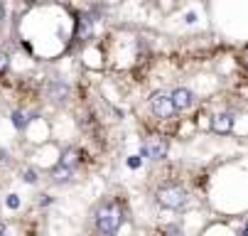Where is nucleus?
Segmentation results:
<instances>
[{
    "label": "nucleus",
    "instance_id": "nucleus-11",
    "mask_svg": "<svg viewBox=\"0 0 248 236\" xmlns=\"http://www.w3.org/2000/svg\"><path fill=\"white\" fill-rule=\"evenodd\" d=\"M10 118H13V123H15L20 130L27 126V118H25V113H22V111H13V116H10Z\"/></svg>",
    "mask_w": 248,
    "mask_h": 236
},
{
    "label": "nucleus",
    "instance_id": "nucleus-14",
    "mask_svg": "<svg viewBox=\"0 0 248 236\" xmlns=\"http://www.w3.org/2000/svg\"><path fill=\"white\" fill-rule=\"evenodd\" d=\"M8 231V226H3V224H0V234H5Z\"/></svg>",
    "mask_w": 248,
    "mask_h": 236
},
{
    "label": "nucleus",
    "instance_id": "nucleus-13",
    "mask_svg": "<svg viewBox=\"0 0 248 236\" xmlns=\"http://www.w3.org/2000/svg\"><path fill=\"white\" fill-rule=\"evenodd\" d=\"M5 17V8H3V3H0V20Z\"/></svg>",
    "mask_w": 248,
    "mask_h": 236
},
{
    "label": "nucleus",
    "instance_id": "nucleus-6",
    "mask_svg": "<svg viewBox=\"0 0 248 236\" xmlns=\"http://www.w3.org/2000/svg\"><path fill=\"white\" fill-rule=\"evenodd\" d=\"M170 98H172L174 111H187V109L194 104V94H192L187 86H177V89L170 94Z\"/></svg>",
    "mask_w": 248,
    "mask_h": 236
},
{
    "label": "nucleus",
    "instance_id": "nucleus-1",
    "mask_svg": "<svg viewBox=\"0 0 248 236\" xmlns=\"http://www.w3.org/2000/svg\"><path fill=\"white\" fill-rule=\"evenodd\" d=\"M121 221H123V214H121L118 205H113V202H103V205H98V209H96V229L101 234L113 236L121 229Z\"/></svg>",
    "mask_w": 248,
    "mask_h": 236
},
{
    "label": "nucleus",
    "instance_id": "nucleus-12",
    "mask_svg": "<svg viewBox=\"0 0 248 236\" xmlns=\"http://www.w3.org/2000/svg\"><path fill=\"white\" fill-rule=\"evenodd\" d=\"M8 66H10V57H8L5 52H0V74L8 72Z\"/></svg>",
    "mask_w": 248,
    "mask_h": 236
},
{
    "label": "nucleus",
    "instance_id": "nucleus-7",
    "mask_svg": "<svg viewBox=\"0 0 248 236\" xmlns=\"http://www.w3.org/2000/svg\"><path fill=\"white\" fill-rule=\"evenodd\" d=\"M233 123H236V116L231 111H224V113H217L211 118V130L219 133V136H229L233 130Z\"/></svg>",
    "mask_w": 248,
    "mask_h": 236
},
{
    "label": "nucleus",
    "instance_id": "nucleus-4",
    "mask_svg": "<svg viewBox=\"0 0 248 236\" xmlns=\"http://www.w3.org/2000/svg\"><path fill=\"white\" fill-rule=\"evenodd\" d=\"M150 111L157 116V118H172L177 111H174V106H172V98H170V94L167 91H155L153 96H150Z\"/></svg>",
    "mask_w": 248,
    "mask_h": 236
},
{
    "label": "nucleus",
    "instance_id": "nucleus-8",
    "mask_svg": "<svg viewBox=\"0 0 248 236\" xmlns=\"http://www.w3.org/2000/svg\"><path fill=\"white\" fill-rule=\"evenodd\" d=\"M79 162H81V153H79L77 148H64V150H62L59 165L69 167V170H77V167H79Z\"/></svg>",
    "mask_w": 248,
    "mask_h": 236
},
{
    "label": "nucleus",
    "instance_id": "nucleus-10",
    "mask_svg": "<svg viewBox=\"0 0 248 236\" xmlns=\"http://www.w3.org/2000/svg\"><path fill=\"white\" fill-rule=\"evenodd\" d=\"M22 180H25L27 185H37V180H40V173L34 170V167H25V170H22Z\"/></svg>",
    "mask_w": 248,
    "mask_h": 236
},
{
    "label": "nucleus",
    "instance_id": "nucleus-3",
    "mask_svg": "<svg viewBox=\"0 0 248 236\" xmlns=\"http://www.w3.org/2000/svg\"><path fill=\"white\" fill-rule=\"evenodd\" d=\"M167 150H170L167 138L157 136V133L148 136L145 143H143V157H148V160H165L167 157Z\"/></svg>",
    "mask_w": 248,
    "mask_h": 236
},
{
    "label": "nucleus",
    "instance_id": "nucleus-9",
    "mask_svg": "<svg viewBox=\"0 0 248 236\" xmlns=\"http://www.w3.org/2000/svg\"><path fill=\"white\" fill-rule=\"evenodd\" d=\"M72 175H74V170H69V167H64V165H57L54 170L49 173V180L57 182V185H62V182H66Z\"/></svg>",
    "mask_w": 248,
    "mask_h": 236
},
{
    "label": "nucleus",
    "instance_id": "nucleus-2",
    "mask_svg": "<svg viewBox=\"0 0 248 236\" xmlns=\"http://www.w3.org/2000/svg\"><path fill=\"white\" fill-rule=\"evenodd\" d=\"M155 199H157V205L162 209H170V212H177V209H182L187 205V192L180 187V185H165L155 192Z\"/></svg>",
    "mask_w": 248,
    "mask_h": 236
},
{
    "label": "nucleus",
    "instance_id": "nucleus-5",
    "mask_svg": "<svg viewBox=\"0 0 248 236\" xmlns=\"http://www.w3.org/2000/svg\"><path fill=\"white\" fill-rule=\"evenodd\" d=\"M47 96L49 101H54V104H66L69 98H72V86H69L66 81H49L47 84Z\"/></svg>",
    "mask_w": 248,
    "mask_h": 236
}]
</instances>
